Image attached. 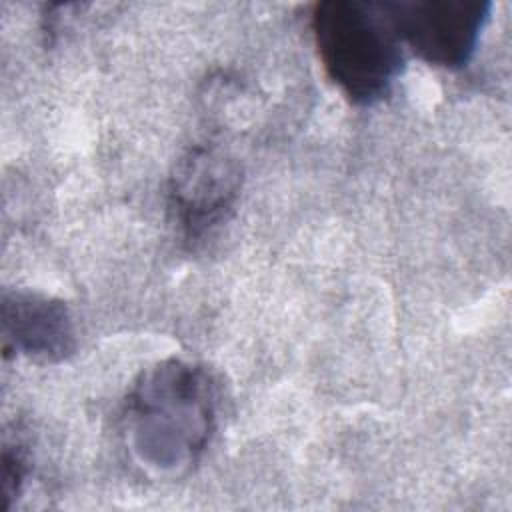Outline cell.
<instances>
[{
  "instance_id": "obj_1",
  "label": "cell",
  "mask_w": 512,
  "mask_h": 512,
  "mask_svg": "<svg viewBox=\"0 0 512 512\" xmlns=\"http://www.w3.org/2000/svg\"><path fill=\"white\" fill-rule=\"evenodd\" d=\"M216 428L218 384L206 366L182 358L146 368L132 382L120 412L126 450L152 474L190 472Z\"/></svg>"
},
{
  "instance_id": "obj_4",
  "label": "cell",
  "mask_w": 512,
  "mask_h": 512,
  "mask_svg": "<svg viewBox=\"0 0 512 512\" xmlns=\"http://www.w3.org/2000/svg\"><path fill=\"white\" fill-rule=\"evenodd\" d=\"M240 164L216 144H194L176 162L168 184V208L186 242L202 240L234 208Z\"/></svg>"
},
{
  "instance_id": "obj_6",
  "label": "cell",
  "mask_w": 512,
  "mask_h": 512,
  "mask_svg": "<svg viewBox=\"0 0 512 512\" xmlns=\"http://www.w3.org/2000/svg\"><path fill=\"white\" fill-rule=\"evenodd\" d=\"M26 474H28V458L24 448L20 444H4L2 472H0L2 508H8L10 502L20 494Z\"/></svg>"
},
{
  "instance_id": "obj_5",
  "label": "cell",
  "mask_w": 512,
  "mask_h": 512,
  "mask_svg": "<svg viewBox=\"0 0 512 512\" xmlns=\"http://www.w3.org/2000/svg\"><path fill=\"white\" fill-rule=\"evenodd\" d=\"M0 310L6 352L50 364L62 362L76 352L74 322L62 300L40 292L6 288Z\"/></svg>"
},
{
  "instance_id": "obj_3",
  "label": "cell",
  "mask_w": 512,
  "mask_h": 512,
  "mask_svg": "<svg viewBox=\"0 0 512 512\" xmlns=\"http://www.w3.org/2000/svg\"><path fill=\"white\" fill-rule=\"evenodd\" d=\"M380 6L402 46L446 70L470 62L492 12L488 0H386Z\"/></svg>"
},
{
  "instance_id": "obj_2",
  "label": "cell",
  "mask_w": 512,
  "mask_h": 512,
  "mask_svg": "<svg viewBox=\"0 0 512 512\" xmlns=\"http://www.w3.org/2000/svg\"><path fill=\"white\" fill-rule=\"evenodd\" d=\"M310 28L328 78L356 106L384 100L404 68V46L380 2L326 0Z\"/></svg>"
}]
</instances>
